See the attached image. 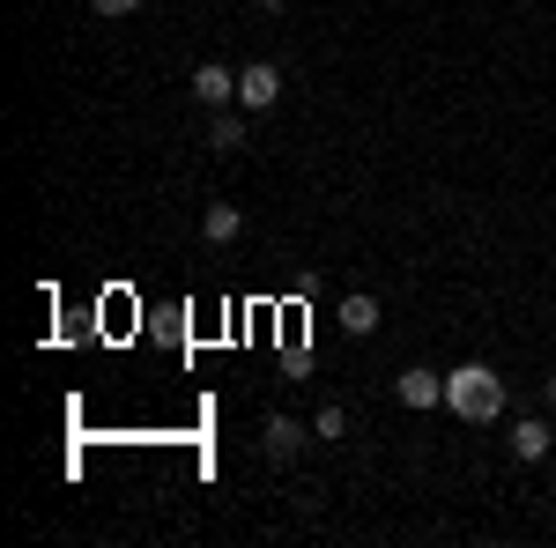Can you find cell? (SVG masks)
<instances>
[{
  "instance_id": "obj_1",
  "label": "cell",
  "mask_w": 556,
  "mask_h": 548,
  "mask_svg": "<svg viewBox=\"0 0 556 548\" xmlns=\"http://www.w3.org/2000/svg\"><path fill=\"white\" fill-rule=\"evenodd\" d=\"M445 408L460 422H497L505 416V379L490 364H460V371H445Z\"/></svg>"
},
{
  "instance_id": "obj_2",
  "label": "cell",
  "mask_w": 556,
  "mask_h": 548,
  "mask_svg": "<svg viewBox=\"0 0 556 548\" xmlns=\"http://www.w3.org/2000/svg\"><path fill=\"white\" fill-rule=\"evenodd\" d=\"M238 104H245V112H275V104H282V67H275V60H245V67H238Z\"/></svg>"
},
{
  "instance_id": "obj_3",
  "label": "cell",
  "mask_w": 556,
  "mask_h": 548,
  "mask_svg": "<svg viewBox=\"0 0 556 548\" xmlns=\"http://www.w3.org/2000/svg\"><path fill=\"white\" fill-rule=\"evenodd\" d=\"M193 104H201V112H230V104H238V67H223V60H208V67H193Z\"/></svg>"
},
{
  "instance_id": "obj_4",
  "label": "cell",
  "mask_w": 556,
  "mask_h": 548,
  "mask_svg": "<svg viewBox=\"0 0 556 548\" xmlns=\"http://www.w3.org/2000/svg\"><path fill=\"white\" fill-rule=\"evenodd\" d=\"M393 393H401V408H445V371H430V364H408V371L393 379Z\"/></svg>"
},
{
  "instance_id": "obj_5",
  "label": "cell",
  "mask_w": 556,
  "mask_h": 548,
  "mask_svg": "<svg viewBox=\"0 0 556 548\" xmlns=\"http://www.w3.org/2000/svg\"><path fill=\"white\" fill-rule=\"evenodd\" d=\"M304 437H312V430H304L298 416H267V430H260V453H267L275 467H290V460L304 453Z\"/></svg>"
},
{
  "instance_id": "obj_6",
  "label": "cell",
  "mask_w": 556,
  "mask_h": 548,
  "mask_svg": "<svg viewBox=\"0 0 556 548\" xmlns=\"http://www.w3.org/2000/svg\"><path fill=\"white\" fill-rule=\"evenodd\" d=\"M379 327H386L379 296H364V290H356V296H342V334H349V341H371Z\"/></svg>"
},
{
  "instance_id": "obj_7",
  "label": "cell",
  "mask_w": 556,
  "mask_h": 548,
  "mask_svg": "<svg viewBox=\"0 0 556 548\" xmlns=\"http://www.w3.org/2000/svg\"><path fill=\"white\" fill-rule=\"evenodd\" d=\"M549 445H556V430H549L542 416H519V422H513V460L534 467V460H549Z\"/></svg>"
},
{
  "instance_id": "obj_8",
  "label": "cell",
  "mask_w": 556,
  "mask_h": 548,
  "mask_svg": "<svg viewBox=\"0 0 556 548\" xmlns=\"http://www.w3.org/2000/svg\"><path fill=\"white\" fill-rule=\"evenodd\" d=\"M201 238H208V245H238V238H245V215L230 208V201H208V208H201Z\"/></svg>"
},
{
  "instance_id": "obj_9",
  "label": "cell",
  "mask_w": 556,
  "mask_h": 548,
  "mask_svg": "<svg viewBox=\"0 0 556 548\" xmlns=\"http://www.w3.org/2000/svg\"><path fill=\"white\" fill-rule=\"evenodd\" d=\"M245 141H253V133H245V104H238V112H215V119H208V149H215V156H238Z\"/></svg>"
},
{
  "instance_id": "obj_10",
  "label": "cell",
  "mask_w": 556,
  "mask_h": 548,
  "mask_svg": "<svg viewBox=\"0 0 556 548\" xmlns=\"http://www.w3.org/2000/svg\"><path fill=\"white\" fill-rule=\"evenodd\" d=\"M97 8V23H127V15H141V0H89Z\"/></svg>"
},
{
  "instance_id": "obj_11",
  "label": "cell",
  "mask_w": 556,
  "mask_h": 548,
  "mask_svg": "<svg viewBox=\"0 0 556 548\" xmlns=\"http://www.w3.org/2000/svg\"><path fill=\"white\" fill-rule=\"evenodd\" d=\"M312 437H349V416H342V408H327V416L312 422Z\"/></svg>"
},
{
  "instance_id": "obj_12",
  "label": "cell",
  "mask_w": 556,
  "mask_h": 548,
  "mask_svg": "<svg viewBox=\"0 0 556 548\" xmlns=\"http://www.w3.org/2000/svg\"><path fill=\"white\" fill-rule=\"evenodd\" d=\"M542 400H549V416H556V379H542Z\"/></svg>"
},
{
  "instance_id": "obj_13",
  "label": "cell",
  "mask_w": 556,
  "mask_h": 548,
  "mask_svg": "<svg viewBox=\"0 0 556 548\" xmlns=\"http://www.w3.org/2000/svg\"><path fill=\"white\" fill-rule=\"evenodd\" d=\"M253 8H267V15H282V0H253Z\"/></svg>"
}]
</instances>
